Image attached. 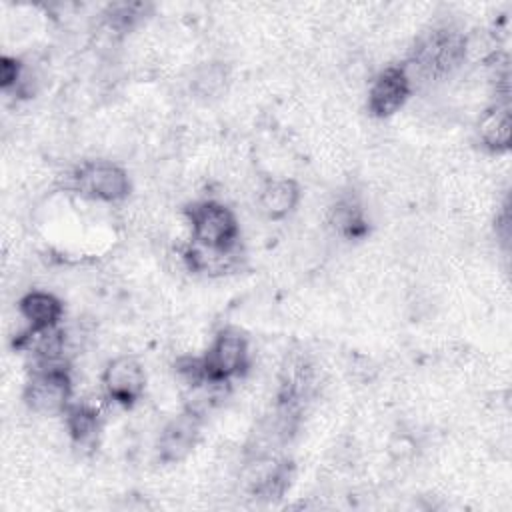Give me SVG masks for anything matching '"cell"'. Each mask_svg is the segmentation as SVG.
<instances>
[{
	"label": "cell",
	"instance_id": "obj_1",
	"mask_svg": "<svg viewBox=\"0 0 512 512\" xmlns=\"http://www.w3.org/2000/svg\"><path fill=\"white\" fill-rule=\"evenodd\" d=\"M194 250L228 254L236 246L238 220L230 208L220 202H200L188 212Z\"/></svg>",
	"mask_w": 512,
	"mask_h": 512
},
{
	"label": "cell",
	"instance_id": "obj_2",
	"mask_svg": "<svg viewBox=\"0 0 512 512\" xmlns=\"http://www.w3.org/2000/svg\"><path fill=\"white\" fill-rule=\"evenodd\" d=\"M72 384L68 372L58 366H40L24 390L28 408L38 416H56L68 410Z\"/></svg>",
	"mask_w": 512,
	"mask_h": 512
},
{
	"label": "cell",
	"instance_id": "obj_3",
	"mask_svg": "<svg viewBox=\"0 0 512 512\" xmlns=\"http://www.w3.org/2000/svg\"><path fill=\"white\" fill-rule=\"evenodd\" d=\"M202 360L210 380L228 382L248 366V342L238 330H224L214 338Z\"/></svg>",
	"mask_w": 512,
	"mask_h": 512
},
{
	"label": "cell",
	"instance_id": "obj_4",
	"mask_svg": "<svg viewBox=\"0 0 512 512\" xmlns=\"http://www.w3.org/2000/svg\"><path fill=\"white\" fill-rule=\"evenodd\" d=\"M102 384L112 400L130 406L142 396L146 374L138 358L124 354L108 362L102 374Z\"/></svg>",
	"mask_w": 512,
	"mask_h": 512
},
{
	"label": "cell",
	"instance_id": "obj_5",
	"mask_svg": "<svg viewBox=\"0 0 512 512\" xmlns=\"http://www.w3.org/2000/svg\"><path fill=\"white\" fill-rule=\"evenodd\" d=\"M412 92V84L400 66H390L382 70L370 86L368 108L374 116L386 118L398 112Z\"/></svg>",
	"mask_w": 512,
	"mask_h": 512
},
{
	"label": "cell",
	"instance_id": "obj_6",
	"mask_svg": "<svg viewBox=\"0 0 512 512\" xmlns=\"http://www.w3.org/2000/svg\"><path fill=\"white\" fill-rule=\"evenodd\" d=\"M200 436V416L184 410L174 416L158 436V456L162 462H180L196 446Z\"/></svg>",
	"mask_w": 512,
	"mask_h": 512
},
{
	"label": "cell",
	"instance_id": "obj_7",
	"mask_svg": "<svg viewBox=\"0 0 512 512\" xmlns=\"http://www.w3.org/2000/svg\"><path fill=\"white\" fill-rule=\"evenodd\" d=\"M78 180L86 192L104 202H118L126 198L130 190L128 174L112 162H92L84 166Z\"/></svg>",
	"mask_w": 512,
	"mask_h": 512
},
{
	"label": "cell",
	"instance_id": "obj_8",
	"mask_svg": "<svg viewBox=\"0 0 512 512\" xmlns=\"http://www.w3.org/2000/svg\"><path fill=\"white\" fill-rule=\"evenodd\" d=\"M298 200H300L298 184L290 178H276V180H268L262 186L258 196V206L268 218L280 220L296 208Z\"/></svg>",
	"mask_w": 512,
	"mask_h": 512
},
{
	"label": "cell",
	"instance_id": "obj_9",
	"mask_svg": "<svg viewBox=\"0 0 512 512\" xmlns=\"http://www.w3.org/2000/svg\"><path fill=\"white\" fill-rule=\"evenodd\" d=\"M18 310L20 316L28 322V328H52L58 326L62 318V302L54 294L42 290H34L22 296Z\"/></svg>",
	"mask_w": 512,
	"mask_h": 512
},
{
	"label": "cell",
	"instance_id": "obj_10",
	"mask_svg": "<svg viewBox=\"0 0 512 512\" xmlns=\"http://www.w3.org/2000/svg\"><path fill=\"white\" fill-rule=\"evenodd\" d=\"M510 106L508 102H496L486 110L478 122L480 140L492 150H506L510 146Z\"/></svg>",
	"mask_w": 512,
	"mask_h": 512
},
{
	"label": "cell",
	"instance_id": "obj_11",
	"mask_svg": "<svg viewBox=\"0 0 512 512\" xmlns=\"http://www.w3.org/2000/svg\"><path fill=\"white\" fill-rule=\"evenodd\" d=\"M226 80H228L226 68L218 62H208L194 72L192 88L202 98H214L224 90Z\"/></svg>",
	"mask_w": 512,
	"mask_h": 512
},
{
	"label": "cell",
	"instance_id": "obj_12",
	"mask_svg": "<svg viewBox=\"0 0 512 512\" xmlns=\"http://www.w3.org/2000/svg\"><path fill=\"white\" fill-rule=\"evenodd\" d=\"M98 426L96 412L84 404L66 410V428L76 442H86L94 436Z\"/></svg>",
	"mask_w": 512,
	"mask_h": 512
},
{
	"label": "cell",
	"instance_id": "obj_13",
	"mask_svg": "<svg viewBox=\"0 0 512 512\" xmlns=\"http://www.w3.org/2000/svg\"><path fill=\"white\" fill-rule=\"evenodd\" d=\"M22 64L12 56H2L0 60V86L4 90L16 88L22 82Z\"/></svg>",
	"mask_w": 512,
	"mask_h": 512
}]
</instances>
